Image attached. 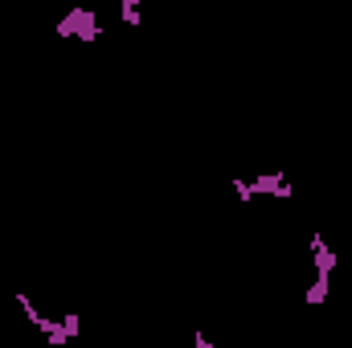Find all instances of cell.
I'll list each match as a JSON object with an SVG mask.
<instances>
[{
    "mask_svg": "<svg viewBox=\"0 0 352 348\" xmlns=\"http://www.w3.org/2000/svg\"><path fill=\"white\" fill-rule=\"evenodd\" d=\"M58 33H62V37H82V41H94L102 29H98V17H94L90 8H74V12L58 25Z\"/></svg>",
    "mask_w": 352,
    "mask_h": 348,
    "instance_id": "1",
    "label": "cell"
},
{
    "mask_svg": "<svg viewBox=\"0 0 352 348\" xmlns=\"http://www.w3.org/2000/svg\"><path fill=\"white\" fill-rule=\"evenodd\" d=\"M140 0H123V25H140Z\"/></svg>",
    "mask_w": 352,
    "mask_h": 348,
    "instance_id": "2",
    "label": "cell"
},
{
    "mask_svg": "<svg viewBox=\"0 0 352 348\" xmlns=\"http://www.w3.org/2000/svg\"><path fill=\"white\" fill-rule=\"evenodd\" d=\"M192 348H221V345H213L205 332H197V336H192Z\"/></svg>",
    "mask_w": 352,
    "mask_h": 348,
    "instance_id": "3",
    "label": "cell"
}]
</instances>
